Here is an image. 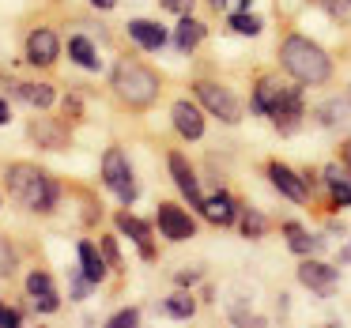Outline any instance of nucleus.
Wrapping results in <instances>:
<instances>
[{"label":"nucleus","mask_w":351,"mask_h":328,"mask_svg":"<svg viewBox=\"0 0 351 328\" xmlns=\"http://www.w3.org/2000/svg\"><path fill=\"white\" fill-rule=\"evenodd\" d=\"M280 64L298 79V84H325V79L332 76V61H328V53L317 46V42L302 38V34H291V38H283V46H280Z\"/></svg>","instance_id":"1"},{"label":"nucleus","mask_w":351,"mask_h":328,"mask_svg":"<svg viewBox=\"0 0 351 328\" xmlns=\"http://www.w3.org/2000/svg\"><path fill=\"white\" fill-rule=\"evenodd\" d=\"M8 189H12V197L23 207H31V212H49V207L57 204V185L49 181L38 166H27V162L8 166Z\"/></svg>","instance_id":"2"},{"label":"nucleus","mask_w":351,"mask_h":328,"mask_svg":"<svg viewBox=\"0 0 351 328\" xmlns=\"http://www.w3.org/2000/svg\"><path fill=\"white\" fill-rule=\"evenodd\" d=\"M114 91L129 106H152L159 94V79L152 68H144L140 61H117L114 68Z\"/></svg>","instance_id":"3"},{"label":"nucleus","mask_w":351,"mask_h":328,"mask_svg":"<svg viewBox=\"0 0 351 328\" xmlns=\"http://www.w3.org/2000/svg\"><path fill=\"white\" fill-rule=\"evenodd\" d=\"M102 181H106L110 189L117 192V200H125V204H132V200L140 197L136 181H132L129 162H125V155L117 151V147H110V151L102 155Z\"/></svg>","instance_id":"4"},{"label":"nucleus","mask_w":351,"mask_h":328,"mask_svg":"<svg viewBox=\"0 0 351 328\" xmlns=\"http://www.w3.org/2000/svg\"><path fill=\"white\" fill-rule=\"evenodd\" d=\"M193 91H197L200 106H208L215 117H219V121H227V125H238V121H242V106H238V99L227 91V87L212 84V79H200Z\"/></svg>","instance_id":"5"},{"label":"nucleus","mask_w":351,"mask_h":328,"mask_svg":"<svg viewBox=\"0 0 351 328\" xmlns=\"http://www.w3.org/2000/svg\"><path fill=\"white\" fill-rule=\"evenodd\" d=\"M159 230L170 242H189L193 238V219L178 204H159Z\"/></svg>","instance_id":"6"},{"label":"nucleus","mask_w":351,"mask_h":328,"mask_svg":"<svg viewBox=\"0 0 351 328\" xmlns=\"http://www.w3.org/2000/svg\"><path fill=\"white\" fill-rule=\"evenodd\" d=\"M167 166H170V174H174V181H178V189L185 192V200H189L193 207H204V197H200V185H197V174H193V166L182 159V155H170L167 159Z\"/></svg>","instance_id":"7"},{"label":"nucleus","mask_w":351,"mask_h":328,"mask_svg":"<svg viewBox=\"0 0 351 328\" xmlns=\"http://www.w3.org/2000/svg\"><path fill=\"white\" fill-rule=\"evenodd\" d=\"M298 279H302V287H310L313 294H332V287H336V268L317 264V260H306V264L298 268Z\"/></svg>","instance_id":"8"},{"label":"nucleus","mask_w":351,"mask_h":328,"mask_svg":"<svg viewBox=\"0 0 351 328\" xmlns=\"http://www.w3.org/2000/svg\"><path fill=\"white\" fill-rule=\"evenodd\" d=\"M268 177H272V185H276V189H280L283 197H291L295 204H302V200L310 197V189H306V181H302V177H298L295 170L280 166V162H272V166H268Z\"/></svg>","instance_id":"9"},{"label":"nucleus","mask_w":351,"mask_h":328,"mask_svg":"<svg viewBox=\"0 0 351 328\" xmlns=\"http://www.w3.org/2000/svg\"><path fill=\"white\" fill-rule=\"evenodd\" d=\"M174 129L182 132L185 140H200L204 136V117H200V110L193 106V102H174Z\"/></svg>","instance_id":"10"},{"label":"nucleus","mask_w":351,"mask_h":328,"mask_svg":"<svg viewBox=\"0 0 351 328\" xmlns=\"http://www.w3.org/2000/svg\"><path fill=\"white\" fill-rule=\"evenodd\" d=\"M27 57H31V64H38V68L53 64L57 61V34L53 31H34L31 38H27Z\"/></svg>","instance_id":"11"},{"label":"nucleus","mask_w":351,"mask_h":328,"mask_svg":"<svg viewBox=\"0 0 351 328\" xmlns=\"http://www.w3.org/2000/svg\"><path fill=\"white\" fill-rule=\"evenodd\" d=\"M129 38L136 42V46H144V49H162L167 46V31H162L159 23H152V19H132Z\"/></svg>","instance_id":"12"},{"label":"nucleus","mask_w":351,"mask_h":328,"mask_svg":"<svg viewBox=\"0 0 351 328\" xmlns=\"http://www.w3.org/2000/svg\"><path fill=\"white\" fill-rule=\"evenodd\" d=\"M317 121L325 125V129H348V125H351V102L348 99L325 102V106L317 110Z\"/></svg>","instance_id":"13"},{"label":"nucleus","mask_w":351,"mask_h":328,"mask_svg":"<svg viewBox=\"0 0 351 328\" xmlns=\"http://www.w3.org/2000/svg\"><path fill=\"white\" fill-rule=\"evenodd\" d=\"M200 212H204L208 219L215 223V227H227V223L234 219L238 207H234V200H230L227 192H215V197H208V200H204V207H200Z\"/></svg>","instance_id":"14"},{"label":"nucleus","mask_w":351,"mask_h":328,"mask_svg":"<svg viewBox=\"0 0 351 328\" xmlns=\"http://www.w3.org/2000/svg\"><path fill=\"white\" fill-rule=\"evenodd\" d=\"M200 38H204V23H197V19H182V23H178L174 46L182 49V53H193V49L200 46Z\"/></svg>","instance_id":"15"},{"label":"nucleus","mask_w":351,"mask_h":328,"mask_svg":"<svg viewBox=\"0 0 351 328\" xmlns=\"http://www.w3.org/2000/svg\"><path fill=\"white\" fill-rule=\"evenodd\" d=\"M325 185L332 189V200H336V204H351V177L343 174L336 162H332V166H325Z\"/></svg>","instance_id":"16"},{"label":"nucleus","mask_w":351,"mask_h":328,"mask_svg":"<svg viewBox=\"0 0 351 328\" xmlns=\"http://www.w3.org/2000/svg\"><path fill=\"white\" fill-rule=\"evenodd\" d=\"M117 227H121V234H129L132 242L144 249V257H152V245H147V223L144 219H136V215H117Z\"/></svg>","instance_id":"17"},{"label":"nucleus","mask_w":351,"mask_h":328,"mask_svg":"<svg viewBox=\"0 0 351 328\" xmlns=\"http://www.w3.org/2000/svg\"><path fill=\"white\" fill-rule=\"evenodd\" d=\"M69 57L80 64V68H87V72H99V57H95V46L84 38V34H76V38L69 42Z\"/></svg>","instance_id":"18"},{"label":"nucleus","mask_w":351,"mask_h":328,"mask_svg":"<svg viewBox=\"0 0 351 328\" xmlns=\"http://www.w3.org/2000/svg\"><path fill=\"white\" fill-rule=\"evenodd\" d=\"M80 264H84V275L91 283H102V275H106V264H102L99 249H95L91 242H80Z\"/></svg>","instance_id":"19"},{"label":"nucleus","mask_w":351,"mask_h":328,"mask_svg":"<svg viewBox=\"0 0 351 328\" xmlns=\"http://www.w3.org/2000/svg\"><path fill=\"white\" fill-rule=\"evenodd\" d=\"M16 91L23 94L31 106H38V110H49V106H53V99H57V91L49 84H19Z\"/></svg>","instance_id":"20"},{"label":"nucleus","mask_w":351,"mask_h":328,"mask_svg":"<svg viewBox=\"0 0 351 328\" xmlns=\"http://www.w3.org/2000/svg\"><path fill=\"white\" fill-rule=\"evenodd\" d=\"M283 238H287V249L291 253H313V249H317V238H310L298 223H287V227H283Z\"/></svg>","instance_id":"21"},{"label":"nucleus","mask_w":351,"mask_h":328,"mask_svg":"<svg viewBox=\"0 0 351 328\" xmlns=\"http://www.w3.org/2000/svg\"><path fill=\"white\" fill-rule=\"evenodd\" d=\"M276 91H280V84H276V79H261V84H257V91H253V110H257L261 117L272 114Z\"/></svg>","instance_id":"22"},{"label":"nucleus","mask_w":351,"mask_h":328,"mask_svg":"<svg viewBox=\"0 0 351 328\" xmlns=\"http://www.w3.org/2000/svg\"><path fill=\"white\" fill-rule=\"evenodd\" d=\"M230 31L242 34V38H253V34H261V19L250 12H230Z\"/></svg>","instance_id":"23"},{"label":"nucleus","mask_w":351,"mask_h":328,"mask_svg":"<svg viewBox=\"0 0 351 328\" xmlns=\"http://www.w3.org/2000/svg\"><path fill=\"white\" fill-rule=\"evenodd\" d=\"M162 310H167L170 317H193V310H197V302H193L189 294H182V290H178V294H170L167 302H162Z\"/></svg>","instance_id":"24"},{"label":"nucleus","mask_w":351,"mask_h":328,"mask_svg":"<svg viewBox=\"0 0 351 328\" xmlns=\"http://www.w3.org/2000/svg\"><path fill=\"white\" fill-rule=\"evenodd\" d=\"M34 140H38V144H53V151H61L64 147V132L57 129V125H34Z\"/></svg>","instance_id":"25"},{"label":"nucleus","mask_w":351,"mask_h":328,"mask_svg":"<svg viewBox=\"0 0 351 328\" xmlns=\"http://www.w3.org/2000/svg\"><path fill=\"white\" fill-rule=\"evenodd\" d=\"M336 23H351V0H317Z\"/></svg>","instance_id":"26"},{"label":"nucleus","mask_w":351,"mask_h":328,"mask_svg":"<svg viewBox=\"0 0 351 328\" xmlns=\"http://www.w3.org/2000/svg\"><path fill=\"white\" fill-rule=\"evenodd\" d=\"M27 290H31L34 298H42V294L53 290V279H49L46 272H31V275H27Z\"/></svg>","instance_id":"27"},{"label":"nucleus","mask_w":351,"mask_h":328,"mask_svg":"<svg viewBox=\"0 0 351 328\" xmlns=\"http://www.w3.org/2000/svg\"><path fill=\"white\" fill-rule=\"evenodd\" d=\"M242 230H245V238H257V234H265V215H257V212H245V223H242Z\"/></svg>","instance_id":"28"},{"label":"nucleus","mask_w":351,"mask_h":328,"mask_svg":"<svg viewBox=\"0 0 351 328\" xmlns=\"http://www.w3.org/2000/svg\"><path fill=\"white\" fill-rule=\"evenodd\" d=\"M12 268H16V249H12L4 238H0V275H8Z\"/></svg>","instance_id":"29"},{"label":"nucleus","mask_w":351,"mask_h":328,"mask_svg":"<svg viewBox=\"0 0 351 328\" xmlns=\"http://www.w3.org/2000/svg\"><path fill=\"white\" fill-rule=\"evenodd\" d=\"M140 320V310H121L117 317H110V328H125V325H136Z\"/></svg>","instance_id":"30"},{"label":"nucleus","mask_w":351,"mask_h":328,"mask_svg":"<svg viewBox=\"0 0 351 328\" xmlns=\"http://www.w3.org/2000/svg\"><path fill=\"white\" fill-rule=\"evenodd\" d=\"M87 294H91V279H87V275H76V279H72V298L80 302V298H87Z\"/></svg>","instance_id":"31"},{"label":"nucleus","mask_w":351,"mask_h":328,"mask_svg":"<svg viewBox=\"0 0 351 328\" xmlns=\"http://www.w3.org/2000/svg\"><path fill=\"white\" fill-rule=\"evenodd\" d=\"M162 8L174 12V16H189V12H193V0H162Z\"/></svg>","instance_id":"32"},{"label":"nucleus","mask_w":351,"mask_h":328,"mask_svg":"<svg viewBox=\"0 0 351 328\" xmlns=\"http://www.w3.org/2000/svg\"><path fill=\"white\" fill-rule=\"evenodd\" d=\"M19 325V313L8 310V305H0V328H16Z\"/></svg>","instance_id":"33"},{"label":"nucleus","mask_w":351,"mask_h":328,"mask_svg":"<svg viewBox=\"0 0 351 328\" xmlns=\"http://www.w3.org/2000/svg\"><path fill=\"white\" fill-rule=\"evenodd\" d=\"M57 305H61V302H57V294H53V290H49V294H42V298H38V310H42V313H53Z\"/></svg>","instance_id":"34"},{"label":"nucleus","mask_w":351,"mask_h":328,"mask_svg":"<svg viewBox=\"0 0 351 328\" xmlns=\"http://www.w3.org/2000/svg\"><path fill=\"white\" fill-rule=\"evenodd\" d=\"M102 249H106V257L117 264V245H114V238H106V242H102Z\"/></svg>","instance_id":"35"},{"label":"nucleus","mask_w":351,"mask_h":328,"mask_svg":"<svg viewBox=\"0 0 351 328\" xmlns=\"http://www.w3.org/2000/svg\"><path fill=\"white\" fill-rule=\"evenodd\" d=\"M12 121V114H8V102L0 99V125H8Z\"/></svg>","instance_id":"36"},{"label":"nucleus","mask_w":351,"mask_h":328,"mask_svg":"<svg viewBox=\"0 0 351 328\" xmlns=\"http://www.w3.org/2000/svg\"><path fill=\"white\" fill-rule=\"evenodd\" d=\"M91 4H95V8H114L117 0H91Z\"/></svg>","instance_id":"37"},{"label":"nucleus","mask_w":351,"mask_h":328,"mask_svg":"<svg viewBox=\"0 0 351 328\" xmlns=\"http://www.w3.org/2000/svg\"><path fill=\"white\" fill-rule=\"evenodd\" d=\"M343 162H348V170H351V147H343Z\"/></svg>","instance_id":"38"},{"label":"nucleus","mask_w":351,"mask_h":328,"mask_svg":"<svg viewBox=\"0 0 351 328\" xmlns=\"http://www.w3.org/2000/svg\"><path fill=\"white\" fill-rule=\"evenodd\" d=\"M250 4H253V0H238V8H242V12H245V8H250Z\"/></svg>","instance_id":"39"},{"label":"nucleus","mask_w":351,"mask_h":328,"mask_svg":"<svg viewBox=\"0 0 351 328\" xmlns=\"http://www.w3.org/2000/svg\"><path fill=\"white\" fill-rule=\"evenodd\" d=\"M212 4H215V8H223V0H212Z\"/></svg>","instance_id":"40"},{"label":"nucleus","mask_w":351,"mask_h":328,"mask_svg":"<svg viewBox=\"0 0 351 328\" xmlns=\"http://www.w3.org/2000/svg\"><path fill=\"white\" fill-rule=\"evenodd\" d=\"M348 102H351V87H348Z\"/></svg>","instance_id":"41"}]
</instances>
